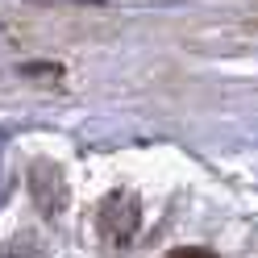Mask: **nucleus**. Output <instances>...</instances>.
Returning a JSON list of instances; mask_svg holds the SVG:
<instances>
[{
    "label": "nucleus",
    "instance_id": "nucleus-1",
    "mask_svg": "<svg viewBox=\"0 0 258 258\" xmlns=\"http://www.w3.org/2000/svg\"><path fill=\"white\" fill-rule=\"evenodd\" d=\"M167 258H217V254H208V250H175Z\"/></svg>",
    "mask_w": 258,
    "mask_h": 258
}]
</instances>
